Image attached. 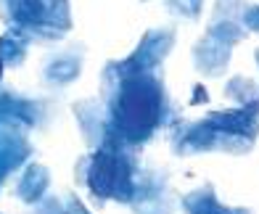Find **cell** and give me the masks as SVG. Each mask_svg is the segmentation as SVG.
<instances>
[{
	"instance_id": "e0dca14e",
	"label": "cell",
	"mask_w": 259,
	"mask_h": 214,
	"mask_svg": "<svg viewBox=\"0 0 259 214\" xmlns=\"http://www.w3.org/2000/svg\"><path fill=\"white\" fill-rule=\"evenodd\" d=\"M256 64H259V48H256Z\"/></svg>"
},
{
	"instance_id": "52a82bcc",
	"label": "cell",
	"mask_w": 259,
	"mask_h": 214,
	"mask_svg": "<svg viewBox=\"0 0 259 214\" xmlns=\"http://www.w3.org/2000/svg\"><path fill=\"white\" fill-rule=\"evenodd\" d=\"M82 45H69L64 51H56L42 61V82L48 88L61 90L82 74Z\"/></svg>"
},
{
	"instance_id": "3957f363",
	"label": "cell",
	"mask_w": 259,
	"mask_h": 214,
	"mask_svg": "<svg viewBox=\"0 0 259 214\" xmlns=\"http://www.w3.org/2000/svg\"><path fill=\"white\" fill-rule=\"evenodd\" d=\"M0 19L27 42H53L72 29L69 0H0Z\"/></svg>"
},
{
	"instance_id": "7c38bea8",
	"label": "cell",
	"mask_w": 259,
	"mask_h": 214,
	"mask_svg": "<svg viewBox=\"0 0 259 214\" xmlns=\"http://www.w3.org/2000/svg\"><path fill=\"white\" fill-rule=\"evenodd\" d=\"M225 98L238 103V109H251L259 114V85L251 82L249 77H233L225 85Z\"/></svg>"
},
{
	"instance_id": "5bb4252c",
	"label": "cell",
	"mask_w": 259,
	"mask_h": 214,
	"mask_svg": "<svg viewBox=\"0 0 259 214\" xmlns=\"http://www.w3.org/2000/svg\"><path fill=\"white\" fill-rule=\"evenodd\" d=\"M167 8L172 11L175 16L188 19V21H196L204 11V0H167Z\"/></svg>"
},
{
	"instance_id": "ba28073f",
	"label": "cell",
	"mask_w": 259,
	"mask_h": 214,
	"mask_svg": "<svg viewBox=\"0 0 259 214\" xmlns=\"http://www.w3.org/2000/svg\"><path fill=\"white\" fill-rule=\"evenodd\" d=\"M72 111L77 116L79 133L85 138L90 148H101V143L106 138V127H109V116H106V106L98 98H85L72 106Z\"/></svg>"
},
{
	"instance_id": "8992f818",
	"label": "cell",
	"mask_w": 259,
	"mask_h": 214,
	"mask_svg": "<svg viewBox=\"0 0 259 214\" xmlns=\"http://www.w3.org/2000/svg\"><path fill=\"white\" fill-rule=\"evenodd\" d=\"M243 11H246V0H217L214 11H211V19H209V27H206V34L230 45V48L238 45L249 34L241 21Z\"/></svg>"
},
{
	"instance_id": "2e32d148",
	"label": "cell",
	"mask_w": 259,
	"mask_h": 214,
	"mask_svg": "<svg viewBox=\"0 0 259 214\" xmlns=\"http://www.w3.org/2000/svg\"><path fill=\"white\" fill-rule=\"evenodd\" d=\"M225 214H251V211L249 209H241V206H228Z\"/></svg>"
},
{
	"instance_id": "ac0fdd59",
	"label": "cell",
	"mask_w": 259,
	"mask_h": 214,
	"mask_svg": "<svg viewBox=\"0 0 259 214\" xmlns=\"http://www.w3.org/2000/svg\"><path fill=\"white\" fill-rule=\"evenodd\" d=\"M0 77H3V64H0Z\"/></svg>"
},
{
	"instance_id": "5b68a950",
	"label": "cell",
	"mask_w": 259,
	"mask_h": 214,
	"mask_svg": "<svg viewBox=\"0 0 259 214\" xmlns=\"http://www.w3.org/2000/svg\"><path fill=\"white\" fill-rule=\"evenodd\" d=\"M172 45H175V29L172 27L148 29L143 37H140L138 48L122 61V66L130 69V71H154L164 58L169 56Z\"/></svg>"
},
{
	"instance_id": "9c48e42d",
	"label": "cell",
	"mask_w": 259,
	"mask_h": 214,
	"mask_svg": "<svg viewBox=\"0 0 259 214\" xmlns=\"http://www.w3.org/2000/svg\"><path fill=\"white\" fill-rule=\"evenodd\" d=\"M230 53H233L230 45L204 34V37L193 45V64H196V69L201 71V74L220 77L222 71L228 69V64H230Z\"/></svg>"
},
{
	"instance_id": "277c9868",
	"label": "cell",
	"mask_w": 259,
	"mask_h": 214,
	"mask_svg": "<svg viewBox=\"0 0 259 214\" xmlns=\"http://www.w3.org/2000/svg\"><path fill=\"white\" fill-rule=\"evenodd\" d=\"M130 206L135 214H172L175 198L167 183V175L161 172H143L135 175V190L130 198Z\"/></svg>"
},
{
	"instance_id": "9a60e30c",
	"label": "cell",
	"mask_w": 259,
	"mask_h": 214,
	"mask_svg": "<svg viewBox=\"0 0 259 214\" xmlns=\"http://www.w3.org/2000/svg\"><path fill=\"white\" fill-rule=\"evenodd\" d=\"M241 21H243L246 32H259V6H246Z\"/></svg>"
},
{
	"instance_id": "7a4b0ae2",
	"label": "cell",
	"mask_w": 259,
	"mask_h": 214,
	"mask_svg": "<svg viewBox=\"0 0 259 214\" xmlns=\"http://www.w3.org/2000/svg\"><path fill=\"white\" fill-rule=\"evenodd\" d=\"M135 159L130 146L114 135H106L96 153H88L77 161V183L85 185L98 204L124 201L130 204L135 190Z\"/></svg>"
},
{
	"instance_id": "30bf717a",
	"label": "cell",
	"mask_w": 259,
	"mask_h": 214,
	"mask_svg": "<svg viewBox=\"0 0 259 214\" xmlns=\"http://www.w3.org/2000/svg\"><path fill=\"white\" fill-rule=\"evenodd\" d=\"M48 188H51V172H48V166L32 161V164H27L24 169H21L14 193H16L19 201H24V204L34 206L37 201H42L45 196H48Z\"/></svg>"
},
{
	"instance_id": "6da1fadb",
	"label": "cell",
	"mask_w": 259,
	"mask_h": 214,
	"mask_svg": "<svg viewBox=\"0 0 259 214\" xmlns=\"http://www.w3.org/2000/svg\"><path fill=\"white\" fill-rule=\"evenodd\" d=\"M101 95L109 116L106 135H114L130 148L146 143L164 124L167 93L164 82L151 71H130L122 61H109L101 74Z\"/></svg>"
},
{
	"instance_id": "8fae6325",
	"label": "cell",
	"mask_w": 259,
	"mask_h": 214,
	"mask_svg": "<svg viewBox=\"0 0 259 214\" xmlns=\"http://www.w3.org/2000/svg\"><path fill=\"white\" fill-rule=\"evenodd\" d=\"M183 209L188 214H225L228 211V206L220 204L214 188H211L209 183L201 185V188H196V190H191V193L183 198Z\"/></svg>"
},
{
	"instance_id": "4fadbf2b",
	"label": "cell",
	"mask_w": 259,
	"mask_h": 214,
	"mask_svg": "<svg viewBox=\"0 0 259 214\" xmlns=\"http://www.w3.org/2000/svg\"><path fill=\"white\" fill-rule=\"evenodd\" d=\"M27 40L16 32L0 34V64L3 66H21L27 58Z\"/></svg>"
}]
</instances>
